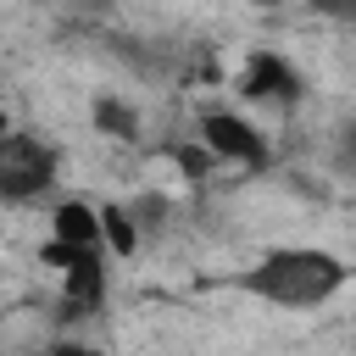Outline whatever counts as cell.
<instances>
[{
    "label": "cell",
    "instance_id": "7",
    "mask_svg": "<svg viewBox=\"0 0 356 356\" xmlns=\"http://www.w3.org/2000/svg\"><path fill=\"white\" fill-rule=\"evenodd\" d=\"M139 222H134V211L128 206H100V245H106V256H117V261H128L134 250H139Z\"/></svg>",
    "mask_w": 356,
    "mask_h": 356
},
{
    "label": "cell",
    "instance_id": "4",
    "mask_svg": "<svg viewBox=\"0 0 356 356\" xmlns=\"http://www.w3.org/2000/svg\"><path fill=\"white\" fill-rule=\"evenodd\" d=\"M200 145L228 167H267V134L239 111H200Z\"/></svg>",
    "mask_w": 356,
    "mask_h": 356
},
{
    "label": "cell",
    "instance_id": "2",
    "mask_svg": "<svg viewBox=\"0 0 356 356\" xmlns=\"http://www.w3.org/2000/svg\"><path fill=\"white\" fill-rule=\"evenodd\" d=\"M56 184V150L39 134H6L0 139V206H28Z\"/></svg>",
    "mask_w": 356,
    "mask_h": 356
},
{
    "label": "cell",
    "instance_id": "13",
    "mask_svg": "<svg viewBox=\"0 0 356 356\" xmlns=\"http://www.w3.org/2000/svg\"><path fill=\"white\" fill-rule=\"evenodd\" d=\"M6 134H11V117H6V106H0V139H6Z\"/></svg>",
    "mask_w": 356,
    "mask_h": 356
},
{
    "label": "cell",
    "instance_id": "9",
    "mask_svg": "<svg viewBox=\"0 0 356 356\" xmlns=\"http://www.w3.org/2000/svg\"><path fill=\"white\" fill-rule=\"evenodd\" d=\"M178 161H184V172H189V184H200V178H206V172L217 167V156H211L206 145H184V150H178Z\"/></svg>",
    "mask_w": 356,
    "mask_h": 356
},
{
    "label": "cell",
    "instance_id": "5",
    "mask_svg": "<svg viewBox=\"0 0 356 356\" xmlns=\"http://www.w3.org/2000/svg\"><path fill=\"white\" fill-rule=\"evenodd\" d=\"M239 95L256 100V106H295L300 100V72L278 50H256L239 72Z\"/></svg>",
    "mask_w": 356,
    "mask_h": 356
},
{
    "label": "cell",
    "instance_id": "10",
    "mask_svg": "<svg viewBox=\"0 0 356 356\" xmlns=\"http://www.w3.org/2000/svg\"><path fill=\"white\" fill-rule=\"evenodd\" d=\"M128 211H134L139 234H156V228H161V217H167V200H156V195H150V200H139V206H128Z\"/></svg>",
    "mask_w": 356,
    "mask_h": 356
},
{
    "label": "cell",
    "instance_id": "1",
    "mask_svg": "<svg viewBox=\"0 0 356 356\" xmlns=\"http://www.w3.org/2000/svg\"><path fill=\"white\" fill-rule=\"evenodd\" d=\"M345 284H350V267L334 250H317V245H278L256 267L239 273V289H250V295H261L267 306H284V312L328 306Z\"/></svg>",
    "mask_w": 356,
    "mask_h": 356
},
{
    "label": "cell",
    "instance_id": "3",
    "mask_svg": "<svg viewBox=\"0 0 356 356\" xmlns=\"http://www.w3.org/2000/svg\"><path fill=\"white\" fill-rule=\"evenodd\" d=\"M39 256L61 273V289H67V306L72 312H100V300H106V245L50 239Z\"/></svg>",
    "mask_w": 356,
    "mask_h": 356
},
{
    "label": "cell",
    "instance_id": "11",
    "mask_svg": "<svg viewBox=\"0 0 356 356\" xmlns=\"http://www.w3.org/2000/svg\"><path fill=\"white\" fill-rule=\"evenodd\" d=\"M334 167L339 172H356V122L339 128V145H334Z\"/></svg>",
    "mask_w": 356,
    "mask_h": 356
},
{
    "label": "cell",
    "instance_id": "12",
    "mask_svg": "<svg viewBox=\"0 0 356 356\" xmlns=\"http://www.w3.org/2000/svg\"><path fill=\"white\" fill-rule=\"evenodd\" d=\"M317 11H328V17H345V22H356V0H317Z\"/></svg>",
    "mask_w": 356,
    "mask_h": 356
},
{
    "label": "cell",
    "instance_id": "14",
    "mask_svg": "<svg viewBox=\"0 0 356 356\" xmlns=\"http://www.w3.org/2000/svg\"><path fill=\"white\" fill-rule=\"evenodd\" d=\"M250 6H284V0H250Z\"/></svg>",
    "mask_w": 356,
    "mask_h": 356
},
{
    "label": "cell",
    "instance_id": "6",
    "mask_svg": "<svg viewBox=\"0 0 356 356\" xmlns=\"http://www.w3.org/2000/svg\"><path fill=\"white\" fill-rule=\"evenodd\" d=\"M50 239L100 245V206H89V200H61V206L50 211Z\"/></svg>",
    "mask_w": 356,
    "mask_h": 356
},
{
    "label": "cell",
    "instance_id": "8",
    "mask_svg": "<svg viewBox=\"0 0 356 356\" xmlns=\"http://www.w3.org/2000/svg\"><path fill=\"white\" fill-rule=\"evenodd\" d=\"M89 117H95V128H100L106 139H139V111H134L128 100H117V95H95Z\"/></svg>",
    "mask_w": 356,
    "mask_h": 356
}]
</instances>
